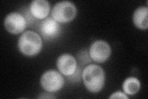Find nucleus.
Masks as SVG:
<instances>
[{
	"label": "nucleus",
	"mask_w": 148,
	"mask_h": 99,
	"mask_svg": "<svg viewBox=\"0 0 148 99\" xmlns=\"http://www.w3.org/2000/svg\"><path fill=\"white\" fill-rule=\"evenodd\" d=\"M40 83L42 87L49 92L59 91L64 84V79L61 73L54 70L45 72L41 78Z\"/></svg>",
	"instance_id": "nucleus-4"
},
{
	"label": "nucleus",
	"mask_w": 148,
	"mask_h": 99,
	"mask_svg": "<svg viewBox=\"0 0 148 99\" xmlns=\"http://www.w3.org/2000/svg\"><path fill=\"white\" fill-rule=\"evenodd\" d=\"M82 79L85 87L91 92H98L105 82L104 70L98 65L90 64L83 70Z\"/></svg>",
	"instance_id": "nucleus-1"
},
{
	"label": "nucleus",
	"mask_w": 148,
	"mask_h": 99,
	"mask_svg": "<svg viewBox=\"0 0 148 99\" xmlns=\"http://www.w3.org/2000/svg\"><path fill=\"white\" fill-rule=\"evenodd\" d=\"M148 8L147 7H139L133 13V21L136 27L140 29H147L148 27L147 19Z\"/></svg>",
	"instance_id": "nucleus-10"
},
{
	"label": "nucleus",
	"mask_w": 148,
	"mask_h": 99,
	"mask_svg": "<svg viewBox=\"0 0 148 99\" xmlns=\"http://www.w3.org/2000/svg\"><path fill=\"white\" fill-rule=\"evenodd\" d=\"M42 45L40 36L32 30L25 32L18 41V50L27 56H33L38 54L42 48Z\"/></svg>",
	"instance_id": "nucleus-2"
},
{
	"label": "nucleus",
	"mask_w": 148,
	"mask_h": 99,
	"mask_svg": "<svg viewBox=\"0 0 148 99\" xmlns=\"http://www.w3.org/2000/svg\"><path fill=\"white\" fill-rule=\"evenodd\" d=\"M4 25L9 33L18 34L25 30L27 27V22L21 14L12 12L9 14L5 18Z\"/></svg>",
	"instance_id": "nucleus-5"
},
{
	"label": "nucleus",
	"mask_w": 148,
	"mask_h": 99,
	"mask_svg": "<svg viewBox=\"0 0 148 99\" xmlns=\"http://www.w3.org/2000/svg\"><path fill=\"white\" fill-rule=\"evenodd\" d=\"M38 98H56V97L53 96L52 94H51V93H43L41 94L40 96H39Z\"/></svg>",
	"instance_id": "nucleus-15"
},
{
	"label": "nucleus",
	"mask_w": 148,
	"mask_h": 99,
	"mask_svg": "<svg viewBox=\"0 0 148 99\" xmlns=\"http://www.w3.org/2000/svg\"><path fill=\"white\" fill-rule=\"evenodd\" d=\"M77 15L75 4L71 1H64L56 3L51 12L52 17L58 22H68L72 21Z\"/></svg>",
	"instance_id": "nucleus-3"
},
{
	"label": "nucleus",
	"mask_w": 148,
	"mask_h": 99,
	"mask_svg": "<svg viewBox=\"0 0 148 99\" xmlns=\"http://www.w3.org/2000/svg\"><path fill=\"white\" fill-rule=\"evenodd\" d=\"M57 67L64 76H71L75 71L77 64L75 58L69 54H63L57 60Z\"/></svg>",
	"instance_id": "nucleus-8"
},
{
	"label": "nucleus",
	"mask_w": 148,
	"mask_h": 99,
	"mask_svg": "<svg viewBox=\"0 0 148 99\" xmlns=\"http://www.w3.org/2000/svg\"><path fill=\"white\" fill-rule=\"evenodd\" d=\"M77 58L78 59V62L81 64L83 65L90 63L91 61V58L90 56L88 55L87 51H81L77 55Z\"/></svg>",
	"instance_id": "nucleus-12"
},
{
	"label": "nucleus",
	"mask_w": 148,
	"mask_h": 99,
	"mask_svg": "<svg viewBox=\"0 0 148 99\" xmlns=\"http://www.w3.org/2000/svg\"><path fill=\"white\" fill-rule=\"evenodd\" d=\"M140 88V82L135 78H127L123 84L124 92L128 95H134L136 93Z\"/></svg>",
	"instance_id": "nucleus-11"
},
{
	"label": "nucleus",
	"mask_w": 148,
	"mask_h": 99,
	"mask_svg": "<svg viewBox=\"0 0 148 99\" xmlns=\"http://www.w3.org/2000/svg\"><path fill=\"white\" fill-rule=\"evenodd\" d=\"M50 11V4L46 0H35L30 5V11L34 17L43 19L48 16Z\"/></svg>",
	"instance_id": "nucleus-9"
},
{
	"label": "nucleus",
	"mask_w": 148,
	"mask_h": 99,
	"mask_svg": "<svg viewBox=\"0 0 148 99\" xmlns=\"http://www.w3.org/2000/svg\"><path fill=\"white\" fill-rule=\"evenodd\" d=\"M82 67H77V69L73 74H72L71 76H67V79L69 81H71L72 82H76L80 81L81 78L82 77Z\"/></svg>",
	"instance_id": "nucleus-13"
},
{
	"label": "nucleus",
	"mask_w": 148,
	"mask_h": 99,
	"mask_svg": "<svg viewBox=\"0 0 148 99\" xmlns=\"http://www.w3.org/2000/svg\"><path fill=\"white\" fill-rule=\"evenodd\" d=\"M110 53V45L104 40H97L90 46V56L91 60L96 62H104L109 58Z\"/></svg>",
	"instance_id": "nucleus-6"
},
{
	"label": "nucleus",
	"mask_w": 148,
	"mask_h": 99,
	"mask_svg": "<svg viewBox=\"0 0 148 99\" xmlns=\"http://www.w3.org/2000/svg\"><path fill=\"white\" fill-rule=\"evenodd\" d=\"M61 30V26L51 17L46 18L39 26V32L46 40L56 38L59 35Z\"/></svg>",
	"instance_id": "nucleus-7"
},
{
	"label": "nucleus",
	"mask_w": 148,
	"mask_h": 99,
	"mask_svg": "<svg viewBox=\"0 0 148 99\" xmlns=\"http://www.w3.org/2000/svg\"><path fill=\"white\" fill-rule=\"evenodd\" d=\"M109 98H122V99H127L128 97L125 95V94L122 93V92L119 91L117 92H115L113 94L111 95V96L109 97Z\"/></svg>",
	"instance_id": "nucleus-14"
}]
</instances>
